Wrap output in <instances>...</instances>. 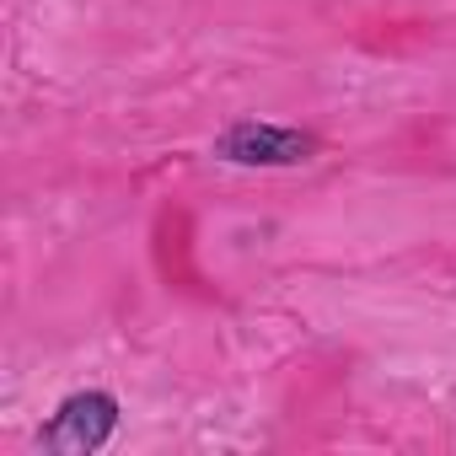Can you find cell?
<instances>
[{
    "instance_id": "7a4b0ae2",
    "label": "cell",
    "mask_w": 456,
    "mask_h": 456,
    "mask_svg": "<svg viewBox=\"0 0 456 456\" xmlns=\"http://www.w3.org/2000/svg\"><path fill=\"white\" fill-rule=\"evenodd\" d=\"M118 419H124V403L108 387H81L54 403L49 424L38 429V445L54 456H97L118 435Z\"/></svg>"
},
{
    "instance_id": "6da1fadb",
    "label": "cell",
    "mask_w": 456,
    "mask_h": 456,
    "mask_svg": "<svg viewBox=\"0 0 456 456\" xmlns=\"http://www.w3.org/2000/svg\"><path fill=\"white\" fill-rule=\"evenodd\" d=\"M209 156L225 167H258V172H285V167H306L322 156V140L312 129L296 124H274V118H232L215 140Z\"/></svg>"
}]
</instances>
